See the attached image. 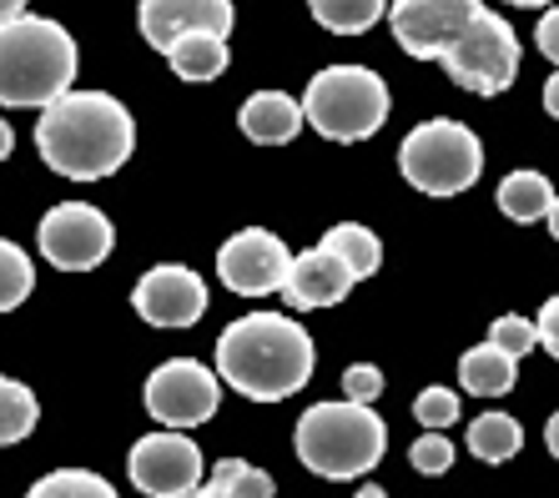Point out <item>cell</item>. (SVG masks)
Here are the masks:
<instances>
[{
    "label": "cell",
    "instance_id": "35",
    "mask_svg": "<svg viewBox=\"0 0 559 498\" xmlns=\"http://www.w3.org/2000/svg\"><path fill=\"white\" fill-rule=\"evenodd\" d=\"M545 444H549V453L559 459V408H555V418H549V428H545Z\"/></svg>",
    "mask_w": 559,
    "mask_h": 498
},
{
    "label": "cell",
    "instance_id": "38",
    "mask_svg": "<svg viewBox=\"0 0 559 498\" xmlns=\"http://www.w3.org/2000/svg\"><path fill=\"white\" fill-rule=\"evenodd\" d=\"M514 5H549V0H514Z\"/></svg>",
    "mask_w": 559,
    "mask_h": 498
},
{
    "label": "cell",
    "instance_id": "19",
    "mask_svg": "<svg viewBox=\"0 0 559 498\" xmlns=\"http://www.w3.org/2000/svg\"><path fill=\"white\" fill-rule=\"evenodd\" d=\"M308 11L333 36H364L368 26L389 15V0H308Z\"/></svg>",
    "mask_w": 559,
    "mask_h": 498
},
{
    "label": "cell",
    "instance_id": "15",
    "mask_svg": "<svg viewBox=\"0 0 559 498\" xmlns=\"http://www.w3.org/2000/svg\"><path fill=\"white\" fill-rule=\"evenodd\" d=\"M353 267L343 263L338 252H328L323 242L312 252H302L298 263H293V277H287L283 297L298 307V313H312V307H333V302H343L353 292Z\"/></svg>",
    "mask_w": 559,
    "mask_h": 498
},
{
    "label": "cell",
    "instance_id": "31",
    "mask_svg": "<svg viewBox=\"0 0 559 498\" xmlns=\"http://www.w3.org/2000/svg\"><path fill=\"white\" fill-rule=\"evenodd\" d=\"M534 328H539V348H545L549 357L559 363V292L539 307V317H534Z\"/></svg>",
    "mask_w": 559,
    "mask_h": 498
},
{
    "label": "cell",
    "instance_id": "11",
    "mask_svg": "<svg viewBox=\"0 0 559 498\" xmlns=\"http://www.w3.org/2000/svg\"><path fill=\"white\" fill-rule=\"evenodd\" d=\"M479 11H484V0H393L389 26H393V40L414 61H443L449 46L474 26Z\"/></svg>",
    "mask_w": 559,
    "mask_h": 498
},
{
    "label": "cell",
    "instance_id": "5",
    "mask_svg": "<svg viewBox=\"0 0 559 498\" xmlns=\"http://www.w3.org/2000/svg\"><path fill=\"white\" fill-rule=\"evenodd\" d=\"M302 111L328 142H368L389 121V86L368 66H323L302 92Z\"/></svg>",
    "mask_w": 559,
    "mask_h": 498
},
{
    "label": "cell",
    "instance_id": "1",
    "mask_svg": "<svg viewBox=\"0 0 559 498\" xmlns=\"http://www.w3.org/2000/svg\"><path fill=\"white\" fill-rule=\"evenodd\" d=\"M36 146L46 167L71 177V182H102V177L127 167L131 146H136V126L117 96L71 92L40 111Z\"/></svg>",
    "mask_w": 559,
    "mask_h": 498
},
{
    "label": "cell",
    "instance_id": "33",
    "mask_svg": "<svg viewBox=\"0 0 559 498\" xmlns=\"http://www.w3.org/2000/svg\"><path fill=\"white\" fill-rule=\"evenodd\" d=\"M545 111H549V117L559 121V71H555V76L545 81Z\"/></svg>",
    "mask_w": 559,
    "mask_h": 498
},
{
    "label": "cell",
    "instance_id": "25",
    "mask_svg": "<svg viewBox=\"0 0 559 498\" xmlns=\"http://www.w3.org/2000/svg\"><path fill=\"white\" fill-rule=\"evenodd\" d=\"M26 498H117V488L92 469H56L40 484H31Z\"/></svg>",
    "mask_w": 559,
    "mask_h": 498
},
{
    "label": "cell",
    "instance_id": "24",
    "mask_svg": "<svg viewBox=\"0 0 559 498\" xmlns=\"http://www.w3.org/2000/svg\"><path fill=\"white\" fill-rule=\"evenodd\" d=\"M36 423H40L36 393H31L26 382L5 378V382H0V438H5V444H21Z\"/></svg>",
    "mask_w": 559,
    "mask_h": 498
},
{
    "label": "cell",
    "instance_id": "36",
    "mask_svg": "<svg viewBox=\"0 0 559 498\" xmlns=\"http://www.w3.org/2000/svg\"><path fill=\"white\" fill-rule=\"evenodd\" d=\"M545 222H549V232H555V242H559V197H555V207H549Z\"/></svg>",
    "mask_w": 559,
    "mask_h": 498
},
{
    "label": "cell",
    "instance_id": "3",
    "mask_svg": "<svg viewBox=\"0 0 559 498\" xmlns=\"http://www.w3.org/2000/svg\"><path fill=\"white\" fill-rule=\"evenodd\" d=\"M76 76V40L71 31L46 21V15H21L11 26H0V106H56L71 96Z\"/></svg>",
    "mask_w": 559,
    "mask_h": 498
},
{
    "label": "cell",
    "instance_id": "30",
    "mask_svg": "<svg viewBox=\"0 0 559 498\" xmlns=\"http://www.w3.org/2000/svg\"><path fill=\"white\" fill-rule=\"evenodd\" d=\"M378 393H383V373H378L373 363H353L348 373H343V398H348V403L373 408Z\"/></svg>",
    "mask_w": 559,
    "mask_h": 498
},
{
    "label": "cell",
    "instance_id": "13",
    "mask_svg": "<svg viewBox=\"0 0 559 498\" xmlns=\"http://www.w3.org/2000/svg\"><path fill=\"white\" fill-rule=\"evenodd\" d=\"M131 307L152 328H192L207 313V282L182 263H162L131 288Z\"/></svg>",
    "mask_w": 559,
    "mask_h": 498
},
{
    "label": "cell",
    "instance_id": "18",
    "mask_svg": "<svg viewBox=\"0 0 559 498\" xmlns=\"http://www.w3.org/2000/svg\"><path fill=\"white\" fill-rule=\"evenodd\" d=\"M549 207H555V186L545 182V171H509L499 182V211L514 217V222L549 217Z\"/></svg>",
    "mask_w": 559,
    "mask_h": 498
},
{
    "label": "cell",
    "instance_id": "26",
    "mask_svg": "<svg viewBox=\"0 0 559 498\" xmlns=\"http://www.w3.org/2000/svg\"><path fill=\"white\" fill-rule=\"evenodd\" d=\"M31 288H36V272H31L26 247L0 242V313H15L31 297Z\"/></svg>",
    "mask_w": 559,
    "mask_h": 498
},
{
    "label": "cell",
    "instance_id": "32",
    "mask_svg": "<svg viewBox=\"0 0 559 498\" xmlns=\"http://www.w3.org/2000/svg\"><path fill=\"white\" fill-rule=\"evenodd\" d=\"M534 46H539V51H545L549 61L559 66V5L539 15V26H534Z\"/></svg>",
    "mask_w": 559,
    "mask_h": 498
},
{
    "label": "cell",
    "instance_id": "2",
    "mask_svg": "<svg viewBox=\"0 0 559 498\" xmlns=\"http://www.w3.org/2000/svg\"><path fill=\"white\" fill-rule=\"evenodd\" d=\"M318 353L302 323L283 313H248L217 338V378L252 403H283L308 388Z\"/></svg>",
    "mask_w": 559,
    "mask_h": 498
},
{
    "label": "cell",
    "instance_id": "29",
    "mask_svg": "<svg viewBox=\"0 0 559 498\" xmlns=\"http://www.w3.org/2000/svg\"><path fill=\"white\" fill-rule=\"evenodd\" d=\"M408 463H414L418 473L439 478V473L454 469V444H449L443 433H424V438H414V448H408Z\"/></svg>",
    "mask_w": 559,
    "mask_h": 498
},
{
    "label": "cell",
    "instance_id": "34",
    "mask_svg": "<svg viewBox=\"0 0 559 498\" xmlns=\"http://www.w3.org/2000/svg\"><path fill=\"white\" fill-rule=\"evenodd\" d=\"M21 15H31L26 0H0V21H5V26H11V21H21Z\"/></svg>",
    "mask_w": 559,
    "mask_h": 498
},
{
    "label": "cell",
    "instance_id": "6",
    "mask_svg": "<svg viewBox=\"0 0 559 498\" xmlns=\"http://www.w3.org/2000/svg\"><path fill=\"white\" fill-rule=\"evenodd\" d=\"M399 171L408 177V186L429 192V197H459L464 186L479 182L484 146L464 121L433 117L404 136V146H399Z\"/></svg>",
    "mask_w": 559,
    "mask_h": 498
},
{
    "label": "cell",
    "instance_id": "28",
    "mask_svg": "<svg viewBox=\"0 0 559 498\" xmlns=\"http://www.w3.org/2000/svg\"><path fill=\"white\" fill-rule=\"evenodd\" d=\"M489 342L495 348H504L509 357H524L530 348H539V328H534L530 317H495V328H489Z\"/></svg>",
    "mask_w": 559,
    "mask_h": 498
},
{
    "label": "cell",
    "instance_id": "27",
    "mask_svg": "<svg viewBox=\"0 0 559 498\" xmlns=\"http://www.w3.org/2000/svg\"><path fill=\"white\" fill-rule=\"evenodd\" d=\"M414 418L424 433H443V428H454L459 423V393L454 388H424V393L414 398Z\"/></svg>",
    "mask_w": 559,
    "mask_h": 498
},
{
    "label": "cell",
    "instance_id": "17",
    "mask_svg": "<svg viewBox=\"0 0 559 498\" xmlns=\"http://www.w3.org/2000/svg\"><path fill=\"white\" fill-rule=\"evenodd\" d=\"M514 378H520V357H509L504 348H495V342L468 348V353L459 357V388H468V393H479V398L509 393Z\"/></svg>",
    "mask_w": 559,
    "mask_h": 498
},
{
    "label": "cell",
    "instance_id": "12",
    "mask_svg": "<svg viewBox=\"0 0 559 498\" xmlns=\"http://www.w3.org/2000/svg\"><path fill=\"white\" fill-rule=\"evenodd\" d=\"M293 252H287L283 236H273L267 227H248V232L227 236L217 247V277L237 297H267V292H283L287 277H293Z\"/></svg>",
    "mask_w": 559,
    "mask_h": 498
},
{
    "label": "cell",
    "instance_id": "7",
    "mask_svg": "<svg viewBox=\"0 0 559 498\" xmlns=\"http://www.w3.org/2000/svg\"><path fill=\"white\" fill-rule=\"evenodd\" d=\"M439 66L449 71L454 86H464V92L499 96L520 76V36H514V26H509L504 15H495L484 5V11L474 15V26L449 46V56H443Z\"/></svg>",
    "mask_w": 559,
    "mask_h": 498
},
{
    "label": "cell",
    "instance_id": "8",
    "mask_svg": "<svg viewBox=\"0 0 559 498\" xmlns=\"http://www.w3.org/2000/svg\"><path fill=\"white\" fill-rule=\"evenodd\" d=\"M40 257L61 272H92L111 257V242H117V227L106 222V211L92 202H61L40 217Z\"/></svg>",
    "mask_w": 559,
    "mask_h": 498
},
{
    "label": "cell",
    "instance_id": "21",
    "mask_svg": "<svg viewBox=\"0 0 559 498\" xmlns=\"http://www.w3.org/2000/svg\"><path fill=\"white\" fill-rule=\"evenodd\" d=\"M192 498H273V478L262 469H252L248 459H222Z\"/></svg>",
    "mask_w": 559,
    "mask_h": 498
},
{
    "label": "cell",
    "instance_id": "20",
    "mask_svg": "<svg viewBox=\"0 0 559 498\" xmlns=\"http://www.w3.org/2000/svg\"><path fill=\"white\" fill-rule=\"evenodd\" d=\"M524 448V428L520 418H509V413H484V418H474V428H468V453L484 463H504L514 459Z\"/></svg>",
    "mask_w": 559,
    "mask_h": 498
},
{
    "label": "cell",
    "instance_id": "10",
    "mask_svg": "<svg viewBox=\"0 0 559 498\" xmlns=\"http://www.w3.org/2000/svg\"><path fill=\"white\" fill-rule=\"evenodd\" d=\"M127 473L146 498H192L202 488V473L207 469H202V448L187 433L162 428L131 444Z\"/></svg>",
    "mask_w": 559,
    "mask_h": 498
},
{
    "label": "cell",
    "instance_id": "4",
    "mask_svg": "<svg viewBox=\"0 0 559 498\" xmlns=\"http://www.w3.org/2000/svg\"><path fill=\"white\" fill-rule=\"evenodd\" d=\"M298 459L318 478H364L389 448V423L364 403H312L298 418Z\"/></svg>",
    "mask_w": 559,
    "mask_h": 498
},
{
    "label": "cell",
    "instance_id": "37",
    "mask_svg": "<svg viewBox=\"0 0 559 498\" xmlns=\"http://www.w3.org/2000/svg\"><path fill=\"white\" fill-rule=\"evenodd\" d=\"M358 498H389V494H383V488H378V484H368V488H364V494H358Z\"/></svg>",
    "mask_w": 559,
    "mask_h": 498
},
{
    "label": "cell",
    "instance_id": "16",
    "mask_svg": "<svg viewBox=\"0 0 559 498\" xmlns=\"http://www.w3.org/2000/svg\"><path fill=\"white\" fill-rule=\"evenodd\" d=\"M237 121H242V132H248L252 142L283 146L302 132L308 111H302V101H293L287 92H252L248 101H242V117Z\"/></svg>",
    "mask_w": 559,
    "mask_h": 498
},
{
    "label": "cell",
    "instance_id": "22",
    "mask_svg": "<svg viewBox=\"0 0 559 498\" xmlns=\"http://www.w3.org/2000/svg\"><path fill=\"white\" fill-rule=\"evenodd\" d=\"M167 61L182 81H217L227 71V36H187L167 51Z\"/></svg>",
    "mask_w": 559,
    "mask_h": 498
},
{
    "label": "cell",
    "instance_id": "23",
    "mask_svg": "<svg viewBox=\"0 0 559 498\" xmlns=\"http://www.w3.org/2000/svg\"><path fill=\"white\" fill-rule=\"evenodd\" d=\"M323 247L328 252H338L343 263L353 267V277L364 282V277H373L378 272V263H383V242H378L368 227H358V222H338V227H328L323 232Z\"/></svg>",
    "mask_w": 559,
    "mask_h": 498
},
{
    "label": "cell",
    "instance_id": "9",
    "mask_svg": "<svg viewBox=\"0 0 559 498\" xmlns=\"http://www.w3.org/2000/svg\"><path fill=\"white\" fill-rule=\"evenodd\" d=\"M222 403V382L212 367L192 363V357H167L146 378V413H152L162 428H197L207 423Z\"/></svg>",
    "mask_w": 559,
    "mask_h": 498
},
{
    "label": "cell",
    "instance_id": "14",
    "mask_svg": "<svg viewBox=\"0 0 559 498\" xmlns=\"http://www.w3.org/2000/svg\"><path fill=\"white\" fill-rule=\"evenodd\" d=\"M136 21H142L146 46L167 56L187 36H233L237 11L233 0H142Z\"/></svg>",
    "mask_w": 559,
    "mask_h": 498
}]
</instances>
